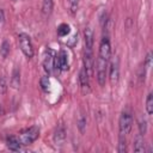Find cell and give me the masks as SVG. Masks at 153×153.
<instances>
[{"mask_svg": "<svg viewBox=\"0 0 153 153\" xmlns=\"http://www.w3.org/2000/svg\"><path fill=\"white\" fill-rule=\"evenodd\" d=\"M133 128V117L129 112L127 111H123L120 116V120H118V129H120V135L122 136H126L127 134L130 133Z\"/></svg>", "mask_w": 153, "mask_h": 153, "instance_id": "obj_1", "label": "cell"}, {"mask_svg": "<svg viewBox=\"0 0 153 153\" xmlns=\"http://www.w3.org/2000/svg\"><path fill=\"white\" fill-rule=\"evenodd\" d=\"M38 136H39V128L36 127V126H33V127L24 130L22 134H19L18 139H19V141H20L22 145L26 146V145H30L33 141H36Z\"/></svg>", "mask_w": 153, "mask_h": 153, "instance_id": "obj_2", "label": "cell"}, {"mask_svg": "<svg viewBox=\"0 0 153 153\" xmlns=\"http://www.w3.org/2000/svg\"><path fill=\"white\" fill-rule=\"evenodd\" d=\"M18 43H19V47H20V50L23 51V54L27 59H31L33 56V47H32L30 37L26 33H20V35H18Z\"/></svg>", "mask_w": 153, "mask_h": 153, "instance_id": "obj_3", "label": "cell"}, {"mask_svg": "<svg viewBox=\"0 0 153 153\" xmlns=\"http://www.w3.org/2000/svg\"><path fill=\"white\" fill-rule=\"evenodd\" d=\"M108 62L106 60L102 59V57H97V62H96V69H97V81L99 84V86H104L105 81H106V72H108Z\"/></svg>", "mask_w": 153, "mask_h": 153, "instance_id": "obj_4", "label": "cell"}, {"mask_svg": "<svg viewBox=\"0 0 153 153\" xmlns=\"http://www.w3.org/2000/svg\"><path fill=\"white\" fill-rule=\"evenodd\" d=\"M84 69L87 73L88 78L93 76V72H94V59H93V53L91 49H85L84 51Z\"/></svg>", "mask_w": 153, "mask_h": 153, "instance_id": "obj_5", "label": "cell"}, {"mask_svg": "<svg viewBox=\"0 0 153 153\" xmlns=\"http://www.w3.org/2000/svg\"><path fill=\"white\" fill-rule=\"evenodd\" d=\"M54 69H55L56 73H60L61 71H67L68 69V61H67V54H66V51L61 50L57 55H55Z\"/></svg>", "mask_w": 153, "mask_h": 153, "instance_id": "obj_6", "label": "cell"}, {"mask_svg": "<svg viewBox=\"0 0 153 153\" xmlns=\"http://www.w3.org/2000/svg\"><path fill=\"white\" fill-rule=\"evenodd\" d=\"M118 78H120V63H118V59H114L111 60L110 65H109V79H110V84L114 86L118 82Z\"/></svg>", "mask_w": 153, "mask_h": 153, "instance_id": "obj_7", "label": "cell"}, {"mask_svg": "<svg viewBox=\"0 0 153 153\" xmlns=\"http://www.w3.org/2000/svg\"><path fill=\"white\" fill-rule=\"evenodd\" d=\"M98 56L109 61L110 60V56H111V45H110V41H109V37L108 36H104L100 41V44H99V51H98Z\"/></svg>", "mask_w": 153, "mask_h": 153, "instance_id": "obj_8", "label": "cell"}, {"mask_svg": "<svg viewBox=\"0 0 153 153\" xmlns=\"http://www.w3.org/2000/svg\"><path fill=\"white\" fill-rule=\"evenodd\" d=\"M54 60H55V53H54L53 49L48 48L47 51H45L44 60H43V67H44V71L48 74H50L54 71Z\"/></svg>", "mask_w": 153, "mask_h": 153, "instance_id": "obj_9", "label": "cell"}, {"mask_svg": "<svg viewBox=\"0 0 153 153\" xmlns=\"http://www.w3.org/2000/svg\"><path fill=\"white\" fill-rule=\"evenodd\" d=\"M93 30L91 26H86L84 30V42H85V49H91L93 48Z\"/></svg>", "mask_w": 153, "mask_h": 153, "instance_id": "obj_10", "label": "cell"}, {"mask_svg": "<svg viewBox=\"0 0 153 153\" xmlns=\"http://www.w3.org/2000/svg\"><path fill=\"white\" fill-rule=\"evenodd\" d=\"M79 82H80V87L82 90V92H88L90 91V84H88V75L85 72V69L82 68L79 73Z\"/></svg>", "mask_w": 153, "mask_h": 153, "instance_id": "obj_11", "label": "cell"}, {"mask_svg": "<svg viewBox=\"0 0 153 153\" xmlns=\"http://www.w3.org/2000/svg\"><path fill=\"white\" fill-rule=\"evenodd\" d=\"M65 141H66V131H65V128L60 126L54 134V142L55 145H63Z\"/></svg>", "mask_w": 153, "mask_h": 153, "instance_id": "obj_12", "label": "cell"}, {"mask_svg": "<svg viewBox=\"0 0 153 153\" xmlns=\"http://www.w3.org/2000/svg\"><path fill=\"white\" fill-rule=\"evenodd\" d=\"M6 142H7L6 145H7L8 149L14 151V152L20 151L22 143H20V141H19V139H18V137H16V136H10V137H7V141H6Z\"/></svg>", "mask_w": 153, "mask_h": 153, "instance_id": "obj_13", "label": "cell"}, {"mask_svg": "<svg viewBox=\"0 0 153 153\" xmlns=\"http://www.w3.org/2000/svg\"><path fill=\"white\" fill-rule=\"evenodd\" d=\"M11 86L13 88H18L20 86V69L18 67L13 68L12 76H11Z\"/></svg>", "mask_w": 153, "mask_h": 153, "instance_id": "obj_14", "label": "cell"}, {"mask_svg": "<svg viewBox=\"0 0 153 153\" xmlns=\"http://www.w3.org/2000/svg\"><path fill=\"white\" fill-rule=\"evenodd\" d=\"M53 7H54L53 0H43V2H42V13H43V16L49 17L53 12Z\"/></svg>", "mask_w": 153, "mask_h": 153, "instance_id": "obj_15", "label": "cell"}, {"mask_svg": "<svg viewBox=\"0 0 153 153\" xmlns=\"http://www.w3.org/2000/svg\"><path fill=\"white\" fill-rule=\"evenodd\" d=\"M134 151L135 152H145V140L143 135H137L134 142Z\"/></svg>", "mask_w": 153, "mask_h": 153, "instance_id": "obj_16", "label": "cell"}, {"mask_svg": "<svg viewBox=\"0 0 153 153\" xmlns=\"http://www.w3.org/2000/svg\"><path fill=\"white\" fill-rule=\"evenodd\" d=\"M10 50H11V45H10V42L7 39H4L1 45H0V56L2 59H6L10 54Z\"/></svg>", "mask_w": 153, "mask_h": 153, "instance_id": "obj_17", "label": "cell"}, {"mask_svg": "<svg viewBox=\"0 0 153 153\" xmlns=\"http://www.w3.org/2000/svg\"><path fill=\"white\" fill-rule=\"evenodd\" d=\"M69 32H71V26H69L68 24L62 23V24H60V25L57 26V35H59L60 37H65V36H67Z\"/></svg>", "mask_w": 153, "mask_h": 153, "instance_id": "obj_18", "label": "cell"}, {"mask_svg": "<svg viewBox=\"0 0 153 153\" xmlns=\"http://www.w3.org/2000/svg\"><path fill=\"white\" fill-rule=\"evenodd\" d=\"M86 122H87L86 121V116L84 114L79 115V118H78V129H79V131L81 134H84L85 130H86Z\"/></svg>", "mask_w": 153, "mask_h": 153, "instance_id": "obj_19", "label": "cell"}, {"mask_svg": "<svg viewBox=\"0 0 153 153\" xmlns=\"http://www.w3.org/2000/svg\"><path fill=\"white\" fill-rule=\"evenodd\" d=\"M146 111L148 115L153 114V93H148L146 98Z\"/></svg>", "mask_w": 153, "mask_h": 153, "instance_id": "obj_20", "label": "cell"}, {"mask_svg": "<svg viewBox=\"0 0 153 153\" xmlns=\"http://www.w3.org/2000/svg\"><path fill=\"white\" fill-rule=\"evenodd\" d=\"M39 86H41V88L44 92H48L49 88H50V80H49V78L48 76H42L39 79Z\"/></svg>", "mask_w": 153, "mask_h": 153, "instance_id": "obj_21", "label": "cell"}, {"mask_svg": "<svg viewBox=\"0 0 153 153\" xmlns=\"http://www.w3.org/2000/svg\"><path fill=\"white\" fill-rule=\"evenodd\" d=\"M7 79L5 75H0V96L7 92Z\"/></svg>", "mask_w": 153, "mask_h": 153, "instance_id": "obj_22", "label": "cell"}, {"mask_svg": "<svg viewBox=\"0 0 153 153\" xmlns=\"http://www.w3.org/2000/svg\"><path fill=\"white\" fill-rule=\"evenodd\" d=\"M139 130H140L141 135H145L146 131H147V121L143 117H141L140 121H139Z\"/></svg>", "mask_w": 153, "mask_h": 153, "instance_id": "obj_23", "label": "cell"}, {"mask_svg": "<svg viewBox=\"0 0 153 153\" xmlns=\"http://www.w3.org/2000/svg\"><path fill=\"white\" fill-rule=\"evenodd\" d=\"M68 6H69L71 13L74 14L78 11V7H79V0H68Z\"/></svg>", "mask_w": 153, "mask_h": 153, "instance_id": "obj_24", "label": "cell"}, {"mask_svg": "<svg viewBox=\"0 0 153 153\" xmlns=\"http://www.w3.org/2000/svg\"><path fill=\"white\" fill-rule=\"evenodd\" d=\"M117 151H118L120 153H124V152L127 151L126 139H124L122 135H120V142H118V148H117Z\"/></svg>", "mask_w": 153, "mask_h": 153, "instance_id": "obj_25", "label": "cell"}, {"mask_svg": "<svg viewBox=\"0 0 153 153\" xmlns=\"http://www.w3.org/2000/svg\"><path fill=\"white\" fill-rule=\"evenodd\" d=\"M152 65V53H148L146 55V59H145V67L146 68H149Z\"/></svg>", "mask_w": 153, "mask_h": 153, "instance_id": "obj_26", "label": "cell"}, {"mask_svg": "<svg viewBox=\"0 0 153 153\" xmlns=\"http://www.w3.org/2000/svg\"><path fill=\"white\" fill-rule=\"evenodd\" d=\"M5 22V13H4V10L0 8V25Z\"/></svg>", "mask_w": 153, "mask_h": 153, "instance_id": "obj_27", "label": "cell"}]
</instances>
